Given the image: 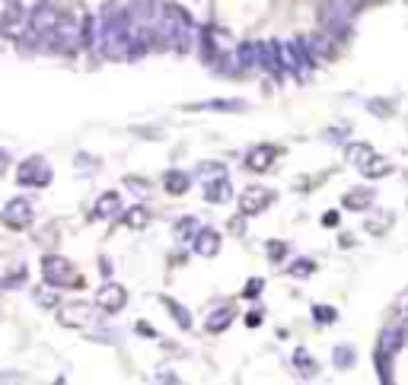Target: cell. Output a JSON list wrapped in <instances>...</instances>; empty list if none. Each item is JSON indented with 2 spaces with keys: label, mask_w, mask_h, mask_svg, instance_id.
Returning a JSON list of instances; mask_svg holds the SVG:
<instances>
[{
  "label": "cell",
  "mask_w": 408,
  "mask_h": 385,
  "mask_svg": "<svg viewBox=\"0 0 408 385\" xmlns=\"http://www.w3.org/2000/svg\"><path fill=\"white\" fill-rule=\"evenodd\" d=\"M153 38H159L163 45L175 48V51H189V42H191L189 13H185V10H175V7H166L157 16V23H153Z\"/></svg>",
  "instance_id": "cell-1"
},
{
  "label": "cell",
  "mask_w": 408,
  "mask_h": 385,
  "mask_svg": "<svg viewBox=\"0 0 408 385\" xmlns=\"http://www.w3.org/2000/svg\"><path fill=\"white\" fill-rule=\"evenodd\" d=\"M80 45H90V23L80 13H61L52 48L61 54H74Z\"/></svg>",
  "instance_id": "cell-2"
},
{
  "label": "cell",
  "mask_w": 408,
  "mask_h": 385,
  "mask_svg": "<svg viewBox=\"0 0 408 385\" xmlns=\"http://www.w3.org/2000/svg\"><path fill=\"white\" fill-rule=\"evenodd\" d=\"M58 19L61 13L54 10L52 0H45L36 13L29 16V26H26V35L23 42H29L32 48H52V38H54V29H58Z\"/></svg>",
  "instance_id": "cell-3"
},
{
  "label": "cell",
  "mask_w": 408,
  "mask_h": 385,
  "mask_svg": "<svg viewBox=\"0 0 408 385\" xmlns=\"http://www.w3.org/2000/svg\"><path fill=\"white\" fill-rule=\"evenodd\" d=\"M322 23H325V32L332 38H341L348 35L351 29V7L345 0H329L322 7Z\"/></svg>",
  "instance_id": "cell-4"
},
{
  "label": "cell",
  "mask_w": 408,
  "mask_h": 385,
  "mask_svg": "<svg viewBox=\"0 0 408 385\" xmlns=\"http://www.w3.org/2000/svg\"><path fill=\"white\" fill-rule=\"evenodd\" d=\"M16 181L26 185V188H45L48 181H52V169L42 156H29L23 166L16 169Z\"/></svg>",
  "instance_id": "cell-5"
},
{
  "label": "cell",
  "mask_w": 408,
  "mask_h": 385,
  "mask_svg": "<svg viewBox=\"0 0 408 385\" xmlns=\"http://www.w3.org/2000/svg\"><path fill=\"white\" fill-rule=\"evenodd\" d=\"M42 274H45V280L52 284V287H70V284H77L70 261L68 258H61V255H45L42 258Z\"/></svg>",
  "instance_id": "cell-6"
},
{
  "label": "cell",
  "mask_w": 408,
  "mask_h": 385,
  "mask_svg": "<svg viewBox=\"0 0 408 385\" xmlns=\"http://www.w3.org/2000/svg\"><path fill=\"white\" fill-rule=\"evenodd\" d=\"M0 220H3L10 229H26L32 223V204L26 201V197H13V201L3 207Z\"/></svg>",
  "instance_id": "cell-7"
},
{
  "label": "cell",
  "mask_w": 408,
  "mask_h": 385,
  "mask_svg": "<svg viewBox=\"0 0 408 385\" xmlns=\"http://www.w3.org/2000/svg\"><path fill=\"white\" fill-rule=\"evenodd\" d=\"M230 195H233V185H230L227 172H217L211 179H204V197L211 204H223V201H230Z\"/></svg>",
  "instance_id": "cell-8"
},
{
  "label": "cell",
  "mask_w": 408,
  "mask_h": 385,
  "mask_svg": "<svg viewBox=\"0 0 408 385\" xmlns=\"http://www.w3.org/2000/svg\"><path fill=\"white\" fill-rule=\"evenodd\" d=\"M125 302H128V290L118 287V284H106L96 293V306L102 312H118V309H125Z\"/></svg>",
  "instance_id": "cell-9"
},
{
  "label": "cell",
  "mask_w": 408,
  "mask_h": 385,
  "mask_svg": "<svg viewBox=\"0 0 408 385\" xmlns=\"http://www.w3.org/2000/svg\"><path fill=\"white\" fill-rule=\"evenodd\" d=\"M268 204H272V191H265V188H246L240 195V211L246 213V217L262 213Z\"/></svg>",
  "instance_id": "cell-10"
},
{
  "label": "cell",
  "mask_w": 408,
  "mask_h": 385,
  "mask_svg": "<svg viewBox=\"0 0 408 385\" xmlns=\"http://www.w3.org/2000/svg\"><path fill=\"white\" fill-rule=\"evenodd\" d=\"M281 156V147H274V144H258L256 150L246 156V166L252 169V172H268L272 169V163Z\"/></svg>",
  "instance_id": "cell-11"
},
{
  "label": "cell",
  "mask_w": 408,
  "mask_h": 385,
  "mask_svg": "<svg viewBox=\"0 0 408 385\" xmlns=\"http://www.w3.org/2000/svg\"><path fill=\"white\" fill-rule=\"evenodd\" d=\"M262 70H268L272 76H281L284 74V54H281V45L278 42H262Z\"/></svg>",
  "instance_id": "cell-12"
},
{
  "label": "cell",
  "mask_w": 408,
  "mask_h": 385,
  "mask_svg": "<svg viewBox=\"0 0 408 385\" xmlns=\"http://www.w3.org/2000/svg\"><path fill=\"white\" fill-rule=\"evenodd\" d=\"M61 322L64 325H90V322H96V309H90L86 302H74V306L61 309Z\"/></svg>",
  "instance_id": "cell-13"
},
{
  "label": "cell",
  "mask_w": 408,
  "mask_h": 385,
  "mask_svg": "<svg viewBox=\"0 0 408 385\" xmlns=\"http://www.w3.org/2000/svg\"><path fill=\"white\" fill-rule=\"evenodd\" d=\"M191 249H195V255H204V258H214L220 252V236L214 233V229H198L195 239H191Z\"/></svg>",
  "instance_id": "cell-14"
},
{
  "label": "cell",
  "mask_w": 408,
  "mask_h": 385,
  "mask_svg": "<svg viewBox=\"0 0 408 385\" xmlns=\"http://www.w3.org/2000/svg\"><path fill=\"white\" fill-rule=\"evenodd\" d=\"M121 213V197L115 195V191H106V195L96 201V207H93V217L96 220H112Z\"/></svg>",
  "instance_id": "cell-15"
},
{
  "label": "cell",
  "mask_w": 408,
  "mask_h": 385,
  "mask_svg": "<svg viewBox=\"0 0 408 385\" xmlns=\"http://www.w3.org/2000/svg\"><path fill=\"white\" fill-rule=\"evenodd\" d=\"M262 64V42H242L240 45V67L252 70Z\"/></svg>",
  "instance_id": "cell-16"
},
{
  "label": "cell",
  "mask_w": 408,
  "mask_h": 385,
  "mask_svg": "<svg viewBox=\"0 0 408 385\" xmlns=\"http://www.w3.org/2000/svg\"><path fill=\"white\" fill-rule=\"evenodd\" d=\"M373 204V191L370 188H354L345 195V207H351V211H367V207Z\"/></svg>",
  "instance_id": "cell-17"
},
{
  "label": "cell",
  "mask_w": 408,
  "mask_h": 385,
  "mask_svg": "<svg viewBox=\"0 0 408 385\" xmlns=\"http://www.w3.org/2000/svg\"><path fill=\"white\" fill-rule=\"evenodd\" d=\"M399 347H402V328H383V331H379V350L395 357Z\"/></svg>",
  "instance_id": "cell-18"
},
{
  "label": "cell",
  "mask_w": 408,
  "mask_h": 385,
  "mask_svg": "<svg viewBox=\"0 0 408 385\" xmlns=\"http://www.w3.org/2000/svg\"><path fill=\"white\" fill-rule=\"evenodd\" d=\"M163 185H166L169 195H185V191H189V185H191V179L185 172H166Z\"/></svg>",
  "instance_id": "cell-19"
},
{
  "label": "cell",
  "mask_w": 408,
  "mask_h": 385,
  "mask_svg": "<svg viewBox=\"0 0 408 385\" xmlns=\"http://www.w3.org/2000/svg\"><path fill=\"white\" fill-rule=\"evenodd\" d=\"M163 306H166V309L173 312V318L179 322L182 328H191V316H189V309H185V306H179V302L169 300V296H163Z\"/></svg>",
  "instance_id": "cell-20"
},
{
  "label": "cell",
  "mask_w": 408,
  "mask_h": 385,
  "mask_svg": "<svg viewBox=\"0 0 408 385\" xmlns=\"http://www.w3.org/2000/svg\"><path fill=\"white\" fill-rule=\"evenodd\" d=\"M373 156H377V153H373L367 144H357V147H351V150H348V159L354 163L357 169H363V166H367V163H370Z\"/></svg>",
  "instance_id": "cell-21"
},
{
  "label": "cell",
  "mask_w": 408,
  "mask_h": 385,
  "mask_svg": "<svg viewBox=\"0 0 408 385\" xmlns=\"http://www.w3.org/2000/svg\"><path fill=\"white\" fill-rule=\"evenodd\" d=\"M195 233H198V223H195V217H182L179 223H175V236L179 239H195Z\"/></svg>",
  "instance_id": "cell-22"
},
{
  "label": "cell",
  "mask_w": 408,
  "mask_h": 385,
  "mask_svg": "<svg viewBox=\"0 0 408 385\" xmlns=\"http://www.w3.org/2000/svg\"><path fill=\"white\" fill-rule=\"evenodd\" d=\"M389 357L393 354L377 350V370H379V379H383V382H393V363H389Z\"/></svg>",
  "instance_id": "cell-23"
},
{
  "label": "cell",
  "mask_w": 408,
  "mask_h": 385,
  "mask_svg": "<svg viewBox=\"0 0 408 385\" xmlns=\"http://www.w3.org/2000/svg\"><path fill=\"white\" fill-rule=\"evenodd\" d=\"M386 172H389V163L379 156H373L370 163L363 166V175H367V179H379V175H386Z\"/></svg>",
  "instance_id": "cell-24"
},
{
  "label": "cell",
  "mask_w": 408,
  "mask_h": 385,
  "mask_svg": "<svg viewBox=\"0 0 408 385\" xmlns=\"http://www.w3.org/2000/svg\"><path fill=\"white\" fill-rule=\"evenodd\" d=\"M230 322H233V312H230V309H220V312H214V316H211L207 328H211V331H223Z\"/></svg>",
  "instance_id": "cell-25"
},
{
  "label": "cell",
  "mask_w": 408,
  "mask_h": 385,
  "mask_svg": "<svg viewBox=\"0 0 408 385\" xmlns=\"http://www.w3.org/2000/svg\"><path fill=\"white\" fill-rule=\"evenodd\" d=\"M313 268H316V265H313L310 258H297L294 265H290V277H310Z\"/></svg>",
  "instance_id": "cell-26"
},
{
  "label": "cell",
  "mask_w": 408,
  "mask_h": 385,
  "mask_svg": "<svg viewBox=\"0 0 408 385\" xmlns=\"http://www.w3.org/2000/svg\"><path fill=\"white\" fill-rule=\"evenodd\" d=\"M313 318H316L319 325H329V322L338 318V312H335L332 306H313Z\"/></svg>",
  "instance_id": "cell-27"
},
{
  "label": "cell",
  "mask_w": 408,
  "mask_h": 385,
  "mask_svg": "<svg viewBox=\"0 0 408 385\" xmlns=\"http://www.w3.org/2000/svg\"><path fill=\"white\" fill-rule=\"evenodd\" d=\"M125 223H128V227H134V229H141L147 223V211H144V207H131V211L125 213Z\"/></svg>",
  "instance_id": "cell-28"
},
{
  "label": "cell",
  "mask_w": 408,
  "mask_h": 385,
  "mask_svg": "<svg viewBox=\"0 0 408 385\" xmlns=\"http://www.w3.org/2000/svg\"><path fill=\"white\" fill-rule=\"evenodd\" d=\"M329 32H325V35H313V38H306V42H310V51H316V54H329L332 51V48H329Z\"/></svg>",
  "instance_id": "cell-29"
},
{
  "label": "cell",
  "mask_w": 408,
  "mask_h": 385,
  "mask_svg": "<svg viewBox=\"0 0 408 385\" xmlns=\"http://www.w3.org/2000/svg\"><path fill=\"white\" fill-rule=\"evenodd\" d=\"M262 287H265V280L262 277H252L249 284H246V290H242V296H246V300H256V296L262 293Z\"/></svg>",
  "instance_id": "cell-30"
},
{
  "label": "cell",
  "mask_w": 408,
  "mask_h": 385,
  "mask_svg": "<svg viewBox=\"0 0 408 385\" xmlns=\"http://www.w3.org/2000/svg\"><path fill=\"white\" fill-rule=\"evenodd\" d=\"M351 360H354L351 347H348V344H341V347L335 350V363H338V366H351Z\"/></svg>",
  "instance_id": "cell-31"
},
{
  "label": "cell",
  "mask_w": 408,
  "mask_h": 385,
  "mask_svg": "<svg viewBox=\"0 0 408 385\" xmlns=\"http://www.w3.org/2000/svg\"><path fill=\"white\" fill-rule=\"evenodd\" d=\"M217 172H223L220 163H201V166H198V175H201V179H211V175H217Z\"/></svg>",
  "instance_id": "cell-32"
},
{
  "label": "cell",
  "mask_w": 408,
  "mask_h": 385,
  "mask_svg": "<svg viewBox=\"0 0 408 385\" xmlns=\"http://www.w3.org/2000/svg\"><path fill=\"white\" fill-rule=\"evenodd\" d=\"M16 3H19V10H23V13H36L38 7H42V3H45V0H16Z\"/></svg>",
  "instance_id": "cell-33"
},
{
  "label": "cell",
  "mask_w": 408,
  "mask_h": 385,
  "mask_svg": "<svg viewBox=\"0 0 408 385\" xmlns=\"http://www.w3.org/2000/svg\"><path fill=\"white\" fill-rule=\"evenodd\" d=\"M268 245H272V249H268V255H272L274 261H278V258H284V255H288V245H284V242H268Z\"/></svg>",
  "instance_id": "cell-34"
},
{
  "label": "cell",
  "mask_w": 408,
  "mask_h": 385,
  "mask_svg": "<svg viewBox=\"0 0 408 385\" xmlns=\"http://www.w3.org/2000/svg\"><path fill=\"white\" fill-rule=\"evenodd\" d=\"M294 360H297V366H300V370H316V366H313V360H310V357H306V354H303V350H297V357H294Z\"/></svg>",
  "instance_id": "cell-35"
},
{
  "label": "cell",
  "mask_w": 408,
  "mask_h": 385,
  "mask_svg": "<svg viewBox=\"0 0 408 385\" xmlns=\"http://www.w3.org/2000/svg\"><path fill=\"white\" fill-rule=\"evenodd\" d=\"M204 108H220V112H227V108H246L242 102H207Z\"/></svg>",
  "instance_id": "cell-36"
},
{
  "label": "cell",
  "mask_w": 408,
  "mask_h": 385,
  "mask_svg": "<svg viewBox=\"0 0 408 385\" xmlns=\"http://www.w3.org/2000/svg\"><path fill=\"white\" fill-rule=\"evenodd\" d=\"M322 227H338V213H335V211L322 213Z\"/></svg>",
  "instance_id": "cell-37"
},
{
  "label": "cell",
  "mask_w": 408,
  "mask_h": 385,
  "mask_svg": "<svg viewBox=\"0 0 408 385\" xmlns=\"http://www.w3.org/2000/svg\"><path fill=\"white\" fill-rule=\"evenodd\" d=\"M258 322H262V318H258V312H252V316H246V325H252V328H256Z\"/></svg>",
  "instance_id": "cell-38"
},
{
  "label": "cell",
  "mask_w": 408,
  "mask_h": 385,
  "mask_svg": "<svg viewBox=\"0 0 408 385\" xmlns=\"http://www.w3.org/2000/svg\"><path fill=\"white\" fill-rule=\"evenodd\" d=\"M38 296H42V302H45V306H54V296L52 293H38Z\"/></svg>",
  "instance_id": "cell-39"
},
{
  "label": "cell",
  "mask_w": 408,
  "mask_h": 385,
  "mask_svg": "<svg viewBox=\"0 0 408 385\" xmlns=\"http://www.w3.org/2000/svg\"><path fill=\"white\" fill-rule=\"evenodd\" d=\"M3 169H7V153L0 150V172H3Z\"/></svg>",
  "instance_id": "cell-40"
},
{
  "label": "cell",
  "mask_w": 408,
  "mask_h": 385,
  "mask_svg": "<svg viewBox=\"0 0 408 385\" xmlns=\"http://www.w3.org/2000/svg\"><path fill=\"white\" fill-rule=\"evenodd\" d=\"M0 287H3V280H0Z\"/></svg>",
  "instance_id": "cell-41"
}]
</instances>
